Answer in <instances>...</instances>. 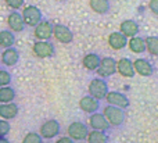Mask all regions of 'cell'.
Instances as JSON below:
<instances>
[{
    "label": "cell",
    "mask_w": 158,
    "mask_h": 143,
    "mask_svg": "<svg viewBox=\"0 0 158 143\" xmlns=\"http://www.w3.org/2000/svg\"><path fill=\"white\" fill-rule=\"evenodd\" d=\"M101 114L106 117V120L108 121V124L111 125V128H121L125 124L126 114H125V110H122V108H118V107H114V106L107 104L106 107L103 108V113Z\"/></svg>",
    "instance_id": "1"
},
{
    "label": "cell",
    "mask_w": 158,
    "mask_h": 143,
    "mask_svg": "<svg viewBox=\"0 0 158 143\" xmlns=\"http://www.w3.org/2000/svg\"><path fill=\"white\" fill-rule=\"evenodd\" d=\"M108 83H107L106 79L97 77L93 78L89 82V86H87V92H89V96L94 97L97 100H104L106 95L108 93Z\"/></svg>",
    "instance_id": "2"
},
{
    "label": "cell",
    "mask_w": 158,
    "mask_h": 143,
    "mask_svg": "<svg viewBox=\"0 0 158 143\" xmlns=\"http://www.w3.org/2000/svg\"><path fill=\"white\" fill-rule=\"evenodd\" d=\"M22 19H24V24L25 27H32L35 28L39 22L43 19V14H42L40 8L36 7L33 4H29V6H25L22 8Z\"/></svg>",
    "instance_id": "3"
},
{
    "label": "cell",
    "mask_w": 158,
    "mask_h": 143,
    "mask_svg": "<svg viewBox=\"0 0 158 143\" xmlns=\"http://www.w3.org/2000/svg\"><path fill=\"white\" fill-rule=\"evenodd\" d=\"M32 52L38 58H50L54 56L56 47L50 40H36L32 46Z\"/></svg>",
    "instance_id": "4"
},
{
    "label": "cell",
    "mask_w": 158,
    "mask_h": 143,
    "mask_svg": "<svg viewBox=\"0 0 158 143\" xmlns=\"http://www.w3.org/2000/svg\"><path fill=\"white\" fill-rule=\"evenodd\" d=\"M104 100L107 102V104L122 108V110H125V108H128L131 106V100L128 99V96L123 95L122 92H117V90H108Z\"/></svg>",
    "instance_id": "5"
},
{
    "label": "cell",
    "mask_w": 158,
    "mask_h": 143,
    "mask_svg": "<svg viewBox=\"0 0 158 143\" xmlns=\"http://www.w3.org/2000/svg\"><path fill=\"white\" fill-rule=\"evenodd\" d=\"M96 72L103 79L112 77L117 72V60L112 57H101L98 68L96 69Z\"/></svg>",
    "instance_id": "6"
},
{
    "label": "cell",
    "mask_w": 158,
    "mask_h": 143,
    "mask_svg": "<svg viewBox=\"0 0 158 143\" xmlns=\"http://www.w3.org/2000/svg\"><path fill=\"white\" fill-rule=\"evenodd\" d=\"M61 132V125L57 120H47L40 125L39 129V135L43 139H53L58 136Z\"/></svg>",
    "instance_id": "7"
},
{
    "label": "cell",
    "mask_w": 158,
    "mask_h": 143,
    "mask_svg": "<svg viewBox=\"0 0 158 143\" xmlns=\"http://www.w3.org/2000/svg\"><path fill=\"white\" fill-rule=\"evenodd\" d=\"M67 133H68V138H71L72 141H85L89 133V127L81 121H74L68 125Z\"/></svg>",
    "instance_id": "8"
},
{
    "label": "cell",
    "mask_w": 158,
    "mask_h": 143,
    "mask_svg": "<svg viewBox=\"0 0 158 143\" xmlns=\"http://www.w3.org/2000/svg\"><path fill=\"white\" fill-rule=\"evenodd\" d=\"M53 36L57 42L69 44L74 40V32L64 24H53Z\"/></svg>",
    "instance_id": "9"
},
{
    "label": "cell",
    "mask_w": 158,
    "mask_h": 143,
    "mask_svg": "<svg viewBox=\"0 0 158 143\" xmlns=\"http://www.w3.org/2000/svg\"><path fill=\"white\" fill-rule=\"evenodd\" d=\"M33 36L38 40H50V38L53 36V22L49 19H42L33 28Z\"/></svg>",
    "instance_id": "10"
},
{
    "label": "cell",
    "mask_w": 158,
    "mask_h": 143,
    "mask_svg": "<svg viewBox=\"0 0 158 143\" xmlns=\"http://www.w3.org/2000/svg\"><path fill=\"white\" fill-rule=\"evenodd\" d=\"M89 127L93 131H103V132H107V131L111 129V125L108 124L106 117L101 113H98V111L89 114Z\"/></svg>",
    "instance_id": "11"
},
{
    "label": "cell",
    "mask_w": 158,
    "mask_h": 143,
    "mask_svg": "<svg viewBox=\"0 0 158 143\" xmlns=\"http://www.w3.org/2000/svg\"><path fill=\"white\" fill-rule=\"evenodd\" d=\"M133 68H135V74L144 78H148L154 74V67L147 58H136L133 61Z\"/></svg>",
    "instance_id": "12"
},
{
    "label": "cell",
    "mask_w": 158,
    "mask_h": 143,
    "mask_svg": "<svg viewBox=\"0 0 158 143\" xmlns=\"http://www.w3.org/2000/svg\"><path fill=\"white\" fill-rule=\"evenodd\" d=\"M7 25H8V29L14 33H18L22 32L25 29V24H24V19H22L21 13H18L17 10H13L10 14L7 15Z\"/></svg>",
    "instance_id": "13"
},
{
    "label": "cell",
    "mask_w": 158,
    "mask_h": 143,
    "mask_svg": "<svg viewBox=\"0 0 158 143\" xmlns=\"http://www.w3.org/2000/svg\"><path fill=\"white\" fill-rule=\"evenodd\" d=\"M117 72L123 78H133L135 68H133V61L128 57H122L117 61Z\"/></svg>",
    "instance_id": "14"
},
{
    "label": "cell",
    "mask_w": 158,
    "mask_h": 143,
    "mask_svg": "<svg viewBox=\"0 0 158 143\" xmlns=\"http://www.w3.org/2000/svg\"><path fill=\"white\" fill-rule=\"evenodd\" d=\"M79 108H81L83 113H87V114H93V113H97L100 110V100L94 99L92 96H83L81 97L79 100Z\"/></svg>",
    "instance_id": "15"
},
{
    "label": "cell",
    "mask_w": 158,
    "mask_h": 143,
    "mask_svg": "<svg viewBox=\"0 0 158 143\" xmlns=\"http://www.w3.org/2000/svg\"><path fill=\"white\" fill-rule=\"evenodd\" d=\"M107 42H108V46L112 50H122L128 46V38L121 32H111L108 35Z\"/></svg>",
    "instance_id": "16"
},
{
    "label": "cell",
    "mask_w": 158,
    "mask_h": 143,
    "mask_svg": "<svg viewBox=\"0 0 158 143\" xmlns=\"http://www.w3.org/2000/svg\"><path fill=\"white\" fill-rule=\"evenodd\" d=\"M140 27L135 19H123L119 25V32L125 35L126 38H133L139 33Z\"/></svg>",
    "instance_id": "17"
},
{
    "label": "cell",
    "mask_w": 158,
    "mask_h": 143,
    "mask_svg": "<svg viewBox=\"0 0 158 143\" xmlns=\"http://www.w3.org/2000/svg\"><path fill=\"white\" fill-rule=\"evenodd\" d=\"M19 61V52L15 47L4 49L2 53V64L6 67H14Z\"/></svg>",
    "instance_id": "18"
},
{
    "label": "cell",
    "mask_w": 158,
    "mask_h": 143,
    "mask_svg": "<svg viewBox=\"0 0 158 143\" xmlns=\"http://www.w3.org/2000/svg\"><path fill=\"white\" fill-rule=\"evenodd\" d=\"M19 107L15 103H0V118L2 120H13L18 116Z\"/></svg>",
    "instance_id": "19"
},
{
    "label": "cell",
    "mask_w": 158,
    "mask_h": 143,
    "mask_svg": "<svg viewBox=\"0 0 158 143\" xmlns=\"http://www.w3.org/2000/svg\"><path fill=\"white\" fill-rule=\"evenodd\" d=\"M100 60H101V57L97 53H87V54L83 56V58H82V65H83V68H86L87 71L92 72L98 68Z\"/></svg>",
    "instance_id": "20"
},
{
    "label": "cell",
    "mask_w": 158,
    "mask_h": 143,
    "mask_svg": "<svg viewBox=\"0 0 158 143\" xmlns=\"http://www.w3.org/2000/svg\"><path fill=\"white\" fill-rule=\"evenodd\" d=\"M89 7L92 8V11H94L96 14H108L111 10V3L110 0H89Z\"/></svg>",
    "instance_id": "21"
},
{
    "label": "cell",
    "mask_w": 158,
    "mask_h": 143,
    "mask_svg": "<svg viewBox=\"0 0 158 143\" xmlns=\"http://www.w3.org/2000/svg\"><path fill=\"white\" fill-rule=\"evenodd\" d=\"M128 47L131 49V52L136 53V54H142V53L146 52V42L144 38L142 36H133L128 40Z\"/></svg>",
    "instance_id": "22"
},
{
    "label": "cell",
    "mask_w": 158,
    "mask_h": 143,
    "mask_svg": "<svg viewBox=\"0 0 158 143\" xmlns=\"http://www.w3.org/2000/svg\"><path fill=\"white\" fill-rule=\"evenodd\" d=\"M87 143H110V136L103 131H89L86 136Z\"/></svg>",
    "instance_id": "23"
},
{
    "label": "cell",
    "mask_w": 158,
    "mask_h": 143,
    "mask_svg": "<svg viewBox=\"0 0 158 143\" xmlns=\"http://www.w3.org/2000/svg\"><path fill=\"white\" fill-rule=\"evenodd\" d=\"M14 43H15V35H14V32H11L10 29L0 31V47L8 49V47H13Z\"/></svg>",
    "instance_id": "24"
},
{
    "label": "cell",
    "mask_w": 158,
    "mask_h": 143,
    "mask_svg": "<svg viewBox=\"0 0 158 143\" xmlns=\"http://www.w3.org/2000/svg\"><path fill=\"white\" fill-rule=\"evenodd\" d=\"M15 99V89L8 86L0 88V103H11Z\"/></svg>",
    "instance_id": "25"
},
{
    "label": "cell",
    "mask_w": 158,
    "mask_h": 143,
    "mask_svg": "<svg viewBox=\"0 0 158 143\" xmlns=\"http://www.w3.org/2000/svg\"><path fill=\"white\" fill-rule=\"evenodd\" d=\"M146 42V52H148L151 56L158 57V36H147L144 38Z\"/></svg>",
    "instance_id": "26"
},
{
    "label": "cell",
    "mask_w": 158,
    "mask_h": 143,
    "mask_svg": "<svg viewBox=\"0 0 158 143\" xmlns=\"http://www.w3.org/2000/svg\"><path fill=\"white\" fill-rule=\"evenodd\" d=\"M22 143H43V138L38 132H29L24 136Z\"/></svg>",
    "instance_id": "27"
},
{
    "label": "cell",
    "mask_w": 158,
    "mask_h": 143,
    "mask_svg": "<svg viewBox=\"0 0 158 143\" xmlns=\"http://www.w3.org/2000/svg\"><path fill=\"white\" fill-rule=\"evenodd\" d=\"M11 81H13V77H11L10 72H8L7 69L0 68V88H3V86H8L11 83Z\"/></svg>",
    "instance_id": "28"
},
{
    "label": "cell",
    "mask_w": 158,
    "mask_h": 143,
    "mask_svg": "<svg viewBox=\"0 0 158 143\" xmlns=\"http://www.w3.org/2000/svg\"><path fill=\"white\" fill-rule=\"evenodd\" d=\"M11 129V125L7 120H0V138H6Z\"/></svg>",
    "instance_id": "29"
},
{
    "label": "cell",
    "mask_w": 158,
    "mask_h": 143,
    "mask_svg": "<svg viewBox=\"0 0 158 143\" xmlns=\"http://www.w3.org/2000/svg\"><path fill=\"white\" fill-rule=\"evenodd\" d=\"M4 3H6V6H7V7L11 8V10H17V11H18L19 8L24 6L25 0H4Z\"/></svg>",
    "instance_id": "30"
},
{
    "label": "cell",
    "mask_w": 158,
    "mask_h": 143,
    "mask_svg": "<svg viewBox=\"0 0 158 143\" xmlns=\"http://www.w3.org/2000/svg\"><path fill=\"white\" fill-rule=\"evenodd\" d=\"M148 8H150V11L154 15L158 17V0H150L148 2Z\"/></svg>",
    "instance_id": "31"
},
{
    "label": "cell",
    "mask_w": 158,
    "mask_h": 143,
    "mask_svg": "<svg viewBox=\"0 0 158 143\" xmlns=\"http://www.w3.org/2000/svg\"><path fill=\"white\" fill-rule=\"evenodd\" d=\"M54 143H75V141H72L68 136H61V138H58Z\"/></svg>",
    "instance_id": "32"
},
{
    "label": "cell",
    "mask_w": 158,
    "mask_h": 143,
    "mask_svg": "<svg viewBox=\"0 0 158 143\" xmlns=\"http://www.w3.org/2000/svg\"><path fill=\"white\" fill-rule=\"evenodd\" d=\"M0 143H11L7 138H0Z\"/></svg>",
    "instance_id": "33"
},
{
    "label": "cell",
    "mask_w": 158,
    "mask_h": 143,
    "mask_svg": "<svg viewBox=\"0 0 158 143\" xmlns=\"http://www.w3.org/2000/svg\"><path fill=\"white\" fill-rule=\"evenodd\" d=\"M58 2H68V0H58Z\"/></svg>",
    "instance_id": "34"
}]
</instances>
